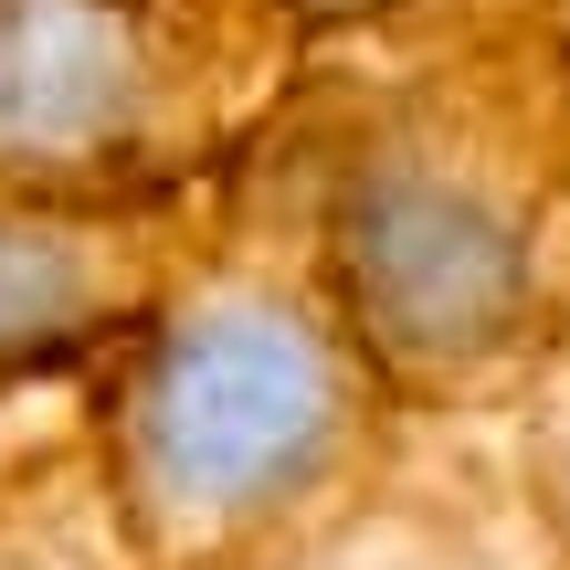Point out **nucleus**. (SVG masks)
<instances>
[{"mask_svg": "<svg viewBox=\"0 0 570 570\" xmlns=\"http://www.w3.org/2000/svg\"><path fill=\"white\" fill-rule=\"evenodd\" d=\"M327 423V370L275 317H212L159 381V454L212 497L275 487Z\"/></svg>", "mask_w": 570, "mask_h": 570, "instance_id": "f257e3e1", "label": "nucleus"}, {"mask_svg": "<svg viewBox=\"0 0 570 570\" xmlns=\"http://www.w3.org/2000/svg\"><path fill=\"white\" fill-rule=\"evenodd\" d=\"M360 275L381 296V317L423 327V338H454V327L497 317L508 296V233L465 202H433V190H402L360 223Z\"/></svg>", "mask_w": 570, "mask_h": 570, "instance_id": "f03ea898", "label": "nucleus"}, {"mask_svg": "<svg viewBox=\"0 0 570 570\" xmlns=\"http://www.w3.org/2000/svg\"><path fill=\"white\" fill-rule=\"evenodd\" d=\"M106 32L85 11H63V0H21L11 21H0V127H21V138H63V127H85L106 106Z\"/></svg>", "mask_w": 570, "mask_h": 570, "instance_id": "7ed1b4c3", "label": "nucleus"}, {"mask_svg": "<svg viewBox=\"0 0 570 570\" xmlns=\"http://www.w3.org/2000/svg\"><path fill=\"white\" fill-rule=\"evenodd\" d=\"M63 254L53 244H21V233H0V338H21V327H42L63 306Z\"/></svg>", "mask_w": 570, "mask_h": 570, "instance_id": "20e7f679", "label": "nucleus"}]
</instances>
